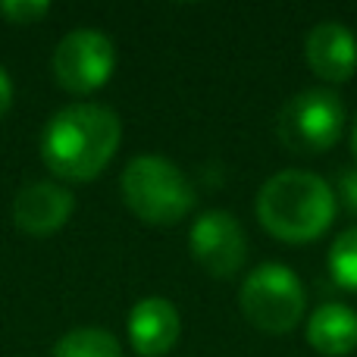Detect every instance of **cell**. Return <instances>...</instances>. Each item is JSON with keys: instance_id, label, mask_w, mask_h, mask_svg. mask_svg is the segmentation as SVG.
<instances>
[{"instance_id": "1", "label": "cell", "mask_w": 357, "mask_h": 357, "mask_svg": "<svg viewBox=\"0 0 357 357\" xmlns=\"http://www.w3.org/2000/svg\"><path fill=\"white\" fill-rule=\"evenodd\" d=\"M123 123L104 104H69L47 119L41 157L54 176L66 182H91L113 160Z\"/></svg>"}, {"instance_id": "2", "label": "cell", "mask_w": 357, "mask_h": 357, "mask_svg": "<svg viewBox=\"0 0 357 357\" xmlns=\"http://www.w3.org/2000/svg\"><path fill=\"white\" fill-rule=\"evenodd\" d=\"M335 191L310 169H282L266 178L257 195L260 222L282 241L320 238L335 220Z\"/></svg>"}, {"instance_id": "3", "label": "cell", "mask_w": 357, "mask_h": 357, "mask_svg": "<svg viewBox=\"0 0 357 357\" xmlns=\"http://www.w3.org/2000/svg\"><path fill=\"white\" fill-rule=\"evenodd\" d=\"M123 201L151 226H173L195 207V185L167 157L142 154L129 160L119 178Z\"/></svg>"}, {"instance_id": "4", "label": "cell", "mask_w": 357, "mask_h": 357, "mask_svg": "<svg viewBox=\"0 0 357 357\" xmlns=\"http://www.w3.org/2000/svg\"><path fill=\"white\" fill-rule=\"evenodd\" d=\"M345 129V104L329 88H304L291 94L276 116L282 144L295 154H323Z\"/></svg>"}, {"instance_id": "5", "label": "cell", "mask_w": 357, "mask_h": 357, "mask_svg": "<svg viewBox=\"0 0 357 357\" xmlns=\"http://www.w3.org/2000/svg\"><path fill=\"white\" fill-rule=\"evenodd\" d=\"M241 310L264 333H291L304 317V285L285 264H260L241 282Z\"/></svg>"}, {"instance_id": "6", "label": "cell", "mask_w": 357, "mask_h": 357, "mask_svg": "<svg viewBox=\"0 0 357 357\" xmlns=\"http://www.w3.org/2000/svg\"><path fill=\"white\" fill-rule=\"evenodd\" d=\"M50 69L66 91L88 94L110 82L113 69H116V50H113V41L104 31L73 29L56 44Z\"/></svg>"}, {"instance_id": "7", "label": "cell", "mask_w": 357, "mask_h": 357, "mask_svg": "<svg viewBox=\"0 0 357 357\" xmlns=\"http://www.w3.org/2000/svg\"><path fill=\"white\" fill-rule=\"evenodd\" d=\"M195 260L216 279L235 276L248 257V238L241 222L226 210H207L195 220L188 235Z\"/></svg>"}, {"instance_id": "8", "label": "cell", "mask_w": 357, "mask_h": 357, "mask_svg": "<svg viewBox=\"0 0 357 357\" xmlns=\"http://www.w3.org/2000/svg\"><path fill=\"white\" fill-rule=\"evenodd\" d=\"M75 197L60 182H29L13 201V220L29 235H54L69 222Z\"/></svg>"}, {"instance_id": "9", "label": "cell", "mask_w": 357, "mask_h": 357, "mask_svg": "<svg viewBox=\"0 0 357 357\" xmlns=\"http://www.w3.org/2000/svg\"><path fill=\"white\" fill-rule=\"evenodd\" d=\"M310 69L326 82H348L357 69V38L339 19H323L304 38Z\"/></svg>"}, {"instance_id": "10", "label": "cell", "mask_w": 357, "mask_h": 357, "mask_svg": "<svg viewBox=\"0 0 357 357\" xmlns=\"http://www.w3.org/2000/svg\"><path fill=\"white\" fill-rule=\"evenodd\" d=\"M182 317L169 298L151 295L129 310V342L142 357H160L178 342Z\"/></svg>"}, {"instance_id": "11", "label": "cell", "mask_w": 357, "mask_h": 357, "mask_svg": "<svg viewBox=\"0 0 357 357\" xmlns=\"http://www.w3.org/2000/svg\"><path fill=\"white\" fill-rule=\"evenodd\" d=\"M307 342L326 357H345L357 348V310L329 301L310 314Z\"/></svg>"}, {"instance_id": "12", "label": "cell", "mask_w": 357, "mask_h": 357, "mask_svg": "<svg viewBox=\"0 0 357 357\" xmlns=\"http://www.w3.org/2000/svg\"><path fill=\"white\" fill-rule=\"evenodd\" d=\"M50 357H123V345L107 329L79 326L69 329L66 335H60Z\"/></svg>"}, {"instance_id": "13", "label": "cell", "mask_w": 357, "mask_h": 357, "mask_svg": "<svg viewBox=\"0 0 357 357\" xmlns=\"http://www.w3.org/2000/svg\"><path fill=\"white\" fill-rule=\"evenodd\" d=\"M329 273L348 291H357V226L345 229L329 248Z\"/></svg>"}, {"instance_id": "14", "label": "cell", "mask_w": 357, "mask_h": 357, "mask_svg": "<svg viewBox=\"0 0 357 357\" xmlns=\"http://www.w3.org/2000/svg\"><path fill=\"white\" fill-rule=\"evenodd\" d=\"M0 13L16 25H31V22L47 16L50 3H44V0H3V3H0Z\"/></svg>"}, {"instance_id": "15", "label": "cell", "mask_w": 357, "mask_h": 357, "mask_svg": "<svg viewBox=\"0 0 357 357\" xmlns=\"http://www.w3.org/2000/svg\"><path fill=\"white\" fill-rule=\"evenodd\" d=\"M335 201H342L348 210L357 213V169H342L339 173V195Z\"/></svg>"}, {"instance_id": "16", "label": "cell", "mask_w": 357, "mask_h": 357, "mask_svg": "<svg viewBox=\"0 0 357 357\" xmlns=\"http://www.w3.org/2000/svg\"><path fill=\"white\" fill-rule=\"evenodd\" d=\"M10 104H13V79H10V73L0 66V116L10 110Z\"/></svg>"}, {"instance_id": "17", "label": "cell", "mask_w": 357, "mask_h": 357, "mask_svg": "<svg viewBox=\"0 0 357 357\" xmlns=\"http://www.w3.org/2000/svg\"><path fill=\"white\" fill-rule=\"evenodd\" d=\"M351 151H354V160H357V123H354V135H351Z\"/></svg>"}]
</instances>
